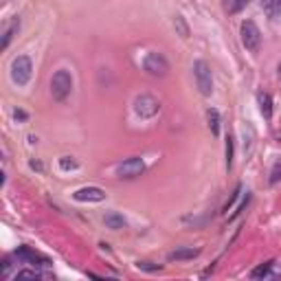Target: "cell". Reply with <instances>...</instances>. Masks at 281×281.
<instances>
[{
    "instance_id": "cell-23",
    "label": "cell",
    "mask_w": 281,
    "mask_h": 281,
    "mask_svg": "<svg viewBox=\"0 0 281 281\" xmlns=\"http://www.w3.org/2000/svg\"><path fill=\"white\" fill-rule=\"evenodd\" d=\"M138 268H140V270H150V272H156V270H160V266H152L150 262H138Z\"/></svg>"
},
{
    "instance_id": "cell-15",
    "label": "cell",
    "mask_w": 281,
    "mask_h": 281,
    "mask_svg": "<svg viewBox=\"0 0 281 281\" xmlns=\"http://www.w3.org/2000/svg\"><path fill=\"white\" fill-rule=\"evenodd\" d=\"M272 266H275V262H266L262 266H257V268L250 270V277L253 279H262V277H270V270H272Z\"/></svg>"
},
{
    "instance_id": "cell-3",
    "label": "cell",
    "mask_w": 281,
    "mask_h": 281,
    "mask_svg": "<svg viewBox=\"0 0 281 281\" xmlns=\"http://www.w3.org/2000/svg\"><path fill=\"white\" fill-rule=\"evenodd\" d=\"M73 90V77H71V73L68 71H57L53 79H51V95H53V99L55 101H64L66 97L71 95Z\"/></svg>"
},
{
    "instance_id": "cell-7",
    "label": "cell",
    "mask_w": 281,
    "mask_h": 281,
    "mask_svg": "<svg viewBox=\"0 0 281 281\" xmlns=\"http://www.w3.org/2000/svg\"><path fill=\"white\" fill-rule=\"evenodd\" d=\"M145 172V162L143 158L138 156H132V158H125L123 162L116 165V176L123 180H132V178H138L140 174Z\"/></svg>"
},
{
    "instance_id": "cell-20",
    "label": "cell",
    "mask_w": 281,
    "mask_h": 281,
    "mask_svg": "<svg viewBox=\"0 0 281 281\" xmlns=\"http://www.w3.org/2000/svg\"><path fill=\"white\" fill-rule=\"evenodd\" d=\"M176 27H178V31L182 38H189V27H187V22H184L182 16H176Z\"/></svg>"
},
{
    "instance_id": "cell-22",
    "label": "cell",
    "mask_w": 281,
    "mask_h": 281,
    "mask_svg": "<svg viewBox=\"0 0 281 281\" xmlns=\"http://www.w3.org/2000/svg\"><path fill=\"white\" fill-rule=\"evenodd\" d=\"M60 165H62V169H66V172H68V169H77V162L73 158H68V156L60 158Z\"/></svg>"
},
{
    "instance_id": "cell-8",
    "label": "cell",
    "mask_w": 281,
    "mask_h": 281,
    "mask_svg": "<svg viewBox=\"0 0 281 281\" xmlns=\"http://www.w3.org/2000/svg\"><path fill=\"white\" fill-rule=\"evenodd\" d=\"M77 202H103L106 200V191L99 187H81L73 194Z\"/></svg>"
},
{
    "instance_id": "cell-5",
    "label": "cell",
    "mask_w": 281,
    "mask_h": 281,
    "mask_svg": "<svg viewBox=\"0 0 281 281\" xmlns=\"http://www.w3.org/2000/svg\"><path fill=\"white\" fill-rule=\"evenodd\" d=\"M143 71L152 77H165L169 73V62L165 60V55L154 53L152 51V53H147L145 60H143Z\"/></svg>"
},
{
    "instance_id": "cell-14",
    "label": "cell",
    "mask_w": 281,
    "mask_h": 281,
    "mask_svg": "<svg viewBox=\"0 0 281 281\" xmlns=\"http://www.w3.org/2000/svg\"><path fill=\"white\" fill-rule=\"evenodd\" d=\"M206 119H209V128H211V132L213 134H220V112L216 108H209L206 110Z\"/></svg>"
},
{
    "instance_id": "cell-19",
    "label": "cell",
    "mask_w": 281,
    "mask_h": 281,
    "mask_svg": "<svg viewBox=\"0 0 281 281\" xmlns=\"http://www.w3.org/2000/svg\"><path fill=\"white\" fill-rule=\"evenodd\" d=\"M233 167V138H226V169Z\"/></svg>"
},
{
    "instance_id": "cell-21",
    "label": "cell",
    "mask_w": 281,
    "mask_h": 281,
    "mask_svg": "<svg viewBox=\"0 0 281 281\" xmlns=\"http://www.w3.org/2000/svg\"><path fill=\"white\" fill-rule=\"evenodd\" d=\"M16 279H40V272L38 270H20Z\"/></svg>"
},
{
    "instance_id": "cell-25",
    "label": "cell",
    "mask_w": 281,
    "mask_h": 281,
    "mask_svg": "<svg viewBox=\"0 0 281 281\" xmlns=\"http://www.w3.org/2000/svg\"><path fill=\"white\" fill-rule=\"evenodd\" d=\"M279 79H281V64H279Z\"/></svg>"
},
{
    "instance_id": "cell-4",
    "label": "cell",
    "mask_w": 281,
    "mask_h": 281,
    "mask_svg": "<svg viewBox=\"0 0 281 281\" xmlns=\"http://www.w3.org/2000/svg\"><path fill=\"white\" fill-rule=\"evenodd\" d=\"M31 73H33V64L27 55H18L16 60L11 62V79L13 84L18 86H27L29 79H31Z\"/></svg>"
},
{
    "instance_id": "cell-13",
    "label": "cell",
    "mask_w": 281,
    "mask_h": 281,
    "mask_svg": "<svg viewBox=\"0 0 281 281\" xmlns=\"http://www.w3.org/2000/svg\"><path fill=\"white\" fill-rule=\"evenodd\" d=\"M103 222H106V226L112 228V231H119V228L125 226V220H123V216H119V213H108V216L103 218Z\"/></svg>"
},
{
    "instance_id": "cell-18",
    "label": "cell",
    "mask_w": 281,
    "mask_h": 281,
    "mask_svg": "<svg viewBox=\"0 0 281 281\" xmlns=\"http://www.w3.org/2000/svg\"><path fill=\"white\" fill-rule=\"evenodd\" d=\"M246 3H248V0H224V7H226L228 13H238Z\"/></svg>"
},
{
    "instance_id": "cell-11",
    "label": "cell",
    "mask_w": 281,
    "mask_h": 281,
    "mask_svg": "<svg viewBox=\"0 0 281 281\" xmlns=\"http://www.w3.org/2000/svg\"><path fill=\"white\" fill-rule=\"evenodd\" d=\"M257 106H260V112L264 119H272V97L266 90H260L257 92Z\"/></svg>"
},
{
    "instance_id": "cell-2",
    "label": "cell",
    "mask_w": 281,
    "mask_h": 281,
    "mask_svg": "<svg viewBox=\"0 0 281 281\" xmlns=\"http://www.w3.org/2000/svg\"><path fill=\"white\" fill-rule=\"evenodd\" d=\"M240 35H242V44L246 46V51L250 53H257L262 46V31L260 27L255 25L253 20H244L240 27Z\"/></svg>"
},
{
    "instance_id": "cell-1",
    "label": "cell",
    "mask_w": 281,
    "mask_h": 281,
    "mask_svg": "<svg viewBox=\"0 0 281 281\" xmlns=\"http://www.w3.org/2000/svg\"><path fill=\"white\" fill-rule=\"evenodd\" d=\"M194 77H196V86L204 97L213 95V75H211V66L204 60L194 62Z\"/></svg>"
},
{
    "instance_id": "cell-10",
    "label": "cell",
    "mask_w": 281,
    "mask_h": 281,
    "mask_svg": "<svg viewBox=\"0 0 281 281\" xmlns=\"http://www.w3.org/2000/svg\"><path fill=\"white\" fill-rule=\"evenodd\" d=\"M200 255V248H189V246H180L172 250V253L167 255L169 262H187V260H194V257Z\"/></svg>"
},
{
    "instance_id": "cell-24",
    "label": "cell",
    "mask_w": 281,
    "mask_h": 281,
    "mask_svg": "<svg viewBox=\"0 0 281 281\" xmlns=\"http://www.w3.org/2000/svg\"><path fill=\"white\" fill-rule=\"evenodd\" d=\"M16 119H27V114L22 110H16Z\"/></svg>"
},
{
    "instance_id": "cell-16",
    "label": "cell",
    "mask_w": 281,
    "mask_h": 281,
    "mask_svg": "<svg viewBox=\"0 0 281 281\" xmlns=\"http://www.w3.org/2000/svg\"><path fill=\"white\" fill-rule=\"evenodd\" d=\"M268 182L270 184H279L281 182V158H277L275 162H272L270 174H268Z\"/></svg>"
},
{
    "instance_id": "cell-12",
    "label": "cell",
    "mask_w": 281,
    "mask_h": 281,
    "mask_svg": "<svg viewBox=\"0 0 281 281\" xmlns=\"http://www.w3.org/2000/svg\"><path fill=\"white\" fill-rule=\"evenodd\" d=\"M262 7H264V11L268 13L270 18H279L281 16V0H262Z\"/></svg>"
},
{
    "instance_id": "cell-6",
    "label": "cell",
    "mask_w": 281,
    "mask_h": 281,
    "mask_svg": "<svg viewBox=\"0 0 281 281\" xmlns=\"http://www.w3.org/2000/svg\"><path fill=\"white\" fill-rule=\"evenodd\" d=\"M158 110H160V103L152 95H138L134 99V114L140 116V119H152V116L158 114Z\"/></svg>"
},
{
    "instance_id": "cell-17",
    "label": "cell",
    "mask_w": 281,
    "mask_h": 281,
    "mask_svg": "<svg viewBox=\"0 0 281 281\" xmlns=\"http://www.w3.org/2000/svg\"><path fill=\"white\" fill-rule=\"evenodd\" d=\"M18 27H20V22H18V20H13L11 25L5 29V33H3V49H7V46H9V42H11V35H13V31H16Z\"/></svg>"
},
{
    "instance_id": "cell-9",
    "label": "cell",
    "mask_w": 281,
    "mask_h": 281,
    "mask_svg": "<svg viewBox=\"0 0 281 281\" xmlns=\"http://www.w3.org/2000/svg\"><path fill=\"white\" fill-rule=\"evenodd\" d=\"M16 255H18L25 264H31V266H51V260H49V257L40 255L38 250L29 248V246H20V248L16 250Z\"/></svg>"
}]
</instances>
